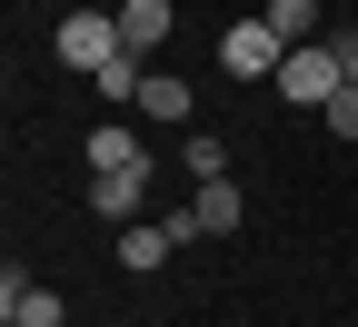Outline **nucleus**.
Segmentation results:
<instances>
[{
  "label": "nucleus",
  "instance_id": "15",
  "mask_svg": "<svg viewBox=\"0 0 358 327\" xmlns=\"http://www.w3.org/2000/svg\"><path fill=\"white\" fill-rule=\"evenodd\" d=\"M0 327H20V317H0Z\"/></svg>",
  "mask_w": 358,
  "mask_h": 327
},
{
  "label": "nucleus",
  "instance_id": "10",
  "mask_svg": "<svg viewBox=\"0 0 358 327\" xmlns=\"http://www.w3.org/2000/svg\"><path fill=\"white\" fill-rule=\"evenodd\" d=\"M129 159H140V139H129L120 119H100V129H90V169H129Z\"/></svg>",
  "mask_w": 358,
  "mask_h": 327
},
{
  "label": "nucleus",
  "instance_id": "7",
  "mask_svg": "<svg viewBox=\"0 0 358 327\" xmlns=\"http://www.w3.org/2000/svg\"><path fill=\"white\" fill-rule=\"evenodd\" d=\"M189 228H199V238H229V228H239V189H229V178H199Z\"/></svg>",
  "mask_w": 358,
  "mask_h": 327
},
{
  "label": "nucleus",
  "instance_id": "11",
  "mask_svg": "<svg viewBox=\"0 0 358 327\" xmlns=\"http://www.w3.org/2000/svg\"><path fill=\"white\" fill-rule=\"evenodd\" d=\"M179 169H189V178H229V139L189 129V149H179Z\"/></svg>",
  "mask_w": 358,
  "mask_h": 327
},
{
  "label": "nucleus",
  "instance_id": "8",
  "mask_svg": "<svg viewBox=\"0 0 358 327\" xmlns=\"http://www.w3.org/2000/svg\"><path fill=\"white\" fill-rule=\"evenodd\" d=\"M259 20H268V30H279V40H289V50H308V40H329V30H319V0H268V10H259Z\"/></svg>",
  "mask_w": 358,
  "mask_h": 327
},
{
  "label": "nucleus",
  "instance_id": "5",
  "mask_svg": "<svg viewBox=\"0 0 358 327\" xmlns=\"http://www.w3.org/2000/svg\"><path fill=\"white\" fill-rule=\"evenodd\" d=\"M140 189H150V159H129V169H90V208H100V218H140Z\"/></svg>",
  "mask_w": 358,
  "mask_h": 327
},
{
  "label": "nucleus",
  "instance_id": "6",
  "mask_svg": "<svg viewBox=\"0 0 358 327\" xmlns=\"http://www.w3.org/2000/svg\"><path fill=\"white\" fill-rule=\"evenodd\" d=\"M169 248H179V228H169V218H129V228H120V268H129V277H150Z\"/></svg>",
  "mask_w": 358,
  "mask_h": 327
},
{
  "label": "nucleus",
  "instance_id": "1",
  "mask_svg": "<svg viewBox=\"0 0 358 327\" xmlns=\"http://www.w3.org/2000/svg\"><path fill=\"white\" fill-rule=\"evenodd\" d=\"M279 60H289V40L268 20H229V30H219V70H229V79H279Z\"/></svg>",
  "mask_w": 358,
  "mask_h": 327
},
{
  "label": "nucleus",
  "instance_id": "2",
  "mask_svg": "<svg viewBox=\"0 0 358 327\" xmlns=\"http://www.w3.org/2000/svg\"><path fill=\"white\" fill-rule=\"evenodd\" d=\"M268 89H279V100H299V109H329L348 79H338V60H329V40H308V50L279 60V79H268Z\"/></svg>",
  "mask_w": 358,
  "mask_h": 327
},
{
  "label": "nucleus",
  "instance_id": "4",
  "mask_svg": "<svg viewBox=\"0 0 358 327\" xmlns=\"http://www.w3.org/2000/svg\"><path fill=\"white\" fill-rule=\"evenodd\" d=\"M169 30H179V0H120V50L129 60L169 50Z\"/></svg>",
  "mask_w": 358,
  "mask_h": 327
},
{
  "label": "nucleus",
  "instance_id": "9",
  "mask_svg": "<svg viewBox=\"0 0 358 327\" xmlns=\"http://www.w3.org/2000/svg\"><path fill=\"white\" fill-rule=\"evenodd\" d=\"M140 109L150 119H189V79H179V70H150L140 79Z\"/></svg>",
  "mask_w": 358,
  "mask_h": 327
},
{
  "label": "nucleus",
  "instance_id": "13",
  "mask_svg": "<svg viewBox=\"0 0 358 327\" xmlns=\"http://www.w3.org/2000/svg\"><path fill=\"white\" fill-rule=\"evenodd\" d=\"M329 60H338V79H348V89H358V30H348V20H338V30H329Z\"/></svg>",
  "mask_w": 358,
  "mask_h": 327
},
{
  "label": "nucleus",
  "instance_id": "3",
  "mask_svg": "<svg viewBox=\"0 0 358 327\" xmlns=\"http://www.w3.org/2000/svg\"><path fill=\"white\" fill-rule=\"evenodd\" d=\"M50 50H60L70 70H100V60H120V10H70V20L50 30Z\"/></svg>",
  "mask_w": 358,
  "mask_h": 327
},
{
  "label": "nucleus",
  "instance_id": "14",
  "mask_svg": "<svg viewBox=\"0 0 358 327\" xmlns=\"http://www.w3.org/2000/svg\"><path fill=\"white\" fill-rule=\"evenodd\" d=\"M319 119H329V139H358V89H338V100H329Z\"/></svg>",
  "mask_w": 358,
  "mask_h": 327
},
{
  "label": "nucleus",
  "instance_id": "12",
  "mask_svg": "<svg viewBox=\"0 0 358 327\" xmlns=\"http://www.w3.org/2000/svg\"><path fill=\"white\" fill-rule=\"evenodd\" d=\"M10 317H20V327H60L70 307H60V288H20V298H10Z\"/></svg>",
  "mask_w": 358,
  "mask_h": 327
}]
</instances>
